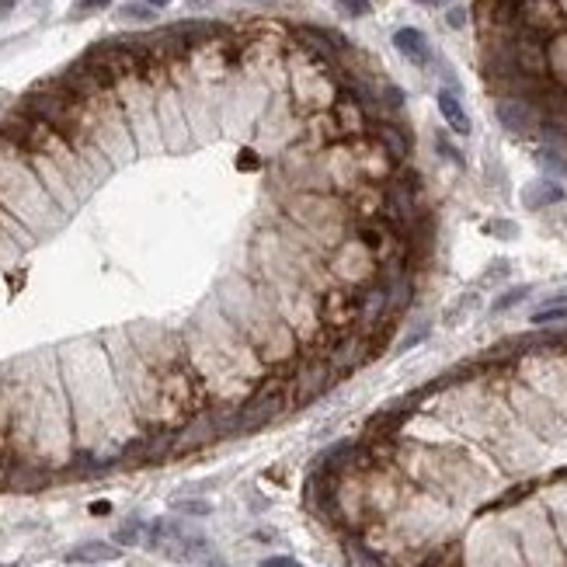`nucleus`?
I'll return each instance as SVG.
<instances>
[{"mask_svg": "<svg viewBox=\"0 0 567 567\" xmlns=\"http://www.w3.org/2000/svg\"><path fill=\"white\" fill-rule=\"evenodd\" d=\"M157 126L164 136V150L167 154H181L192 140V129L185 119V105H181V94L171 81H157Z\"/></svg>", "mask_w": 567, "mask_h": 567, "instance_id": "obj_1", "label": "nucleus"}, {"mask_svg": "<svg viewBox=\"0 0 567 567\" xmlns=\"http://www.w3.org/2000/svg\"><path fill=\"white\" fill-rule=\"evenodd\" d=\"M494 115H498L501 126L515 136L536 133V122H540V108L526 98H501L498 105H494Z\"/></svg>", "mask_w": 567, "mask_h": 567, "instance_id": "obj_2", "label": "nucleus"}, {"mask_svg": "<svg viewBox=\"0 0 567 567\" xmlns=\"http://www.w3.org/2000/svg\"><path fill=\"white\" fill-rule=\"evenodd\" d=\"M369 136L380 143L383 154H387L397 167L411 157V136H407L397 122H369Z\"/></svg>", "mask_w": 567, "mask_h": 567, "instance_id": "obj_3", "label": "nucleus"}, {"mask_svg": "<svg viewBox=\"0 0 567 567\" xmlns=\"http://www.w3.org/2000/svg\"><path fill=\"white\" fill-rule=\"evenodd\" d=\"M394 46H397V53L414 63V67H428V63H432V46H428L425 32H418V28H397Z\"/></svg>", "mask_w": 567, "mask_h": 567, "instance_id": "obj_4", "label": "nucleus"}, {"mask_svg": "<svg viewBox=\"0 0 567 567\" xmlns=\"http://www.w3.org/2000/svg\"><path fill=\"white\" fill-rule=\"evenodd\" d=\"M435 101H439V112H442V119H446V126L453 129L456 136H470V115H467V108H463L460 94L449 91V87H439Z\"/></svg>", "mask_w": 567, "mask_h": 567, "instance_id": "obj_5", "label": "nucleus"}, {"mask_svg": "<svg viewBox=\"0 0 567 567\" xmlns=\"http://www.w3.org/2000/svg\"><path fill=\"white\" fill-rule=\"evenodd\" d=\"M522 202H526L529 209H543V206H557V202H564V188L557 185V181H533V185L522 192Z\"/></svg>", "mask_w": 567, "mask_h": 567, "instance_id": "obj_6", "label": "nucleus"}, {"mask_svg": "<svg viewBox=\"0 0 567 567\" xmlns=\"http://www.w3.org/2000/svg\"><path fill=\"white\" fill-rule=\"evenodd\" d=\"M119 557V547H108V543H84V547L70 550L67 564H105Z\"/></svg>", "mask_w": 567, "mask_h": 567, "instance_id": "obj_7", "label": "nucleus"}, {"mask_svg": "<svg viewBox=\"0 0 567 567\" xmlns=\"http://www.w3.org/2000/svg\"><path fill=\"white\" fill-rule=\"evenodd\" d=\"M268 164H272V157L261 154V147H254V143H241V150H237V171H241V174H261Z\"/></svg>", "mask_w": 567, "mask_h": 567, "instance_id": "obj_8", "label": "nucleus"}, {"mask_svg": "<svg viewBox=\"0 0 567 567\" xmlns=\"http://www.w3.org/2000/svg\"><path fill=\"white\" fill-rule=\"evenodd\" d=\"M533 293V286H512V289H505V293L498 296V300L491 303V314H505V310H512V307H519L526 296Z\"/></svg>", "mask_w": 567, "mask_h": 567, "instance_id": "obj_9", "label": "nucleus"}, {"mask_svg": "<svg viewBox=\"0 0 567 567\" xmlns=\"http://www.w3.org/2000/svg\"><path fill=\"white\" fill-rule=\"evenodd\" d=\"M140 536H143L140 522H126V526L115 529V543H119V547H136V543H140Z\"/></svg>", "mask_w": 567, "mask_h": 567, "instance_id": "obj_10", "label": "nucleus"}, {"mask_svg": "<svg viewBox=\"0 0 567 567\" xmlns=\"http://www.w3.org/2000/svg\"><path fill=\"white\" fill-rule=\"evenodd\" d=\"M119 18H126V21H154L157 11L150 4H126V7H119Z\"/></svg>", "mask_w": 567, "mask_h": 567, "instance_id": "obj_11", "label": "nucleus"}, {"mask_svg": "<svg viewBox=\"0 0 567 567\" xmlns=\"http://www.w3.org/2000/svg\"><path fill=\"white\" fill-rule=\"evenodd\" d=\"M174 512H181V515H209V512H213V505H209V501L188 498V501H174Z\"/></svg>", "mask_w": 567, "mask_h": 567, "instance_id": "obj_12", "label": "nucleus"}, {"mask_svg": "<svg viewBox=\"0 0 567 567\" xmlns=\"http://www.w3.org/2000/svg\"><path fill=\"white\" fill-rule=\"evenodd\" d=\"M567 321V307H543L533 314V324H561Z\"/></svg>", "mask_w": 567, "mask_h": 567, "instance_id": "obj_13", "label": "nucleus"}, {"mask_svg": "<svg viewBox=\"0 0 567 567\" xmlns=\"http://www.w3.org/2000/svg\"><path fill=\"white\" fill-rule=\"evenodd\" d=\"M338 7L345 14H352V18H366V14L373 11V4H369V0H338Z\"/></svg>", "mask_w": 567, "mask_h": 567, "instance_id": "obj_14", "label": "nucleus"}, {"mask_svg": "<svg viewBox=\"0 0 567 567\" xmlns=\"http://www.w3.org/2000/svg\"><path fill=\"white\" fill-rule=\"evenodd\" d=\"M435 147H439V150H442V154H446V157H449V161H453L456 167H467V161H463V154H460V150H456V147H453V143H449V140H446V136H435Z\"/></svg>", "mask_w": 567, "mask_h": 567, "instance_id": "obj_15", "label": "nucleus"}, {"mask_svg": "<svg viewBox=\"0 0 567 567\" xmlns=\"http://www.w3.org/2000/svg\"><path fill=\"white\" fill-rule=\"evenodd\" d=\"M258 567H303V564L296 557H265Z\"/></svg>", "mask_w": 567, "mask_h": 567, "instance_id": "obj_16", "label": "nucleus"}, {"mask_svg": "<svg viewBox=\"0 0 567 567\" xmlns=\"http://www.w3.org/2000/svg\"><path fill=\"white\" fill-rule=\"evenodd\" d=\"M446 21H449V28H463L467 25V11H463V7H449Z\"/></svg>", "mask_w": 567, "mask_h": 567, "instance_id": "obj_17", "label": "nucleus"}, {"mask_svg": "<svg viewBox=\"0 0 567 567\" xmlns=\"http://www.w3.org/2000/svg\"><path fill=\"white\" fill-rule=\"evenodd\" d=\"M501 234V237H515L519 230H515V223H487V234Z\"/></svg>", "mask_w": 567, "mask_h": 567, "instance_id": "obj_18", "label": "nucleus"}, {"mask_svg": "<svg viewBox=\"0 0 567 567\" xmlns=\"http://www.w3.org/2000/svg\"><path fill=\"white\" fill-rule=\"evenodd\" d=\"M112 4V0H81V4H77V11L81 14H87V11H101V7H108Z\"/></svg>", "mask_w": 567, "mask_h": 567, "instance_id": "obj_19", "label": "nucleus"}, {"mask_svg": "<svg viewBox=\"0 0 567 567\" xmlns=\"http://www.w3.org/2000/svg\"><path fill=\"white\" fill-rule=\"evenodd\" d=\"M108 508H112V505H108V501H94V505H91V512H94V515H105Z\"/></svg>", "mask_w": 567, "mask_h": 567, "instance_id": "obj_20", "label": "nucleus"}, {"mask_svg": "<svg viewBox=\"0 0 567 567\" xmlns=\"http://www.w3.org/2000/svg\"><path fill=\"white\" fill-rule=\"evenodd\" d=\"M14 4H18V0H0V18H4V14H11Z\"/></svg>", "mask_w": 567, "mask_h": 567, "instance_id": "obj_21", "label": "nucleus"}, {"mask_svg": "<svg viewBox=\"0 0 567 567\" xmlns=\"http://www.w3.org/2000/svg\"><path fill=\"white\" fill-rule=\"evenodd\" d=\"M143 4H150V7H154V11H161V7H167V4H171V0H143Z\"/></svg>", "mask_w": 567, "mask_h": 567, "instance_id": "obj_22", "label": "nucleus"}, {"mask_svg": "<svg viewBox=\"0 0 567 567\" xmlns=\"http://www.w3.org/2000/svg\"><path fill=\"white\" fill-rule=\"evenodd\" d=\"M418 4H428V7H435V4H442V0H418Z\"/></svg>", "mask_w": 567, "mask_h": 567, "instance_id": "obj_23", "label": "nucleus"}]
</instances>
